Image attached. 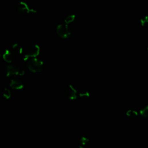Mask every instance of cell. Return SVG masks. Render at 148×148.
Returning a JSON list of instances; mask_svg holds the SVG:
<instances>
[{
	"label": "cell",
	"mask_w": 148,
	"mask_h": 148,
	"mask_svg": "<svg viewBox=\"0 0 148 148\" xmlns=\"http://www.w3.org/2000/svg\"><path fill=\"white\" fill-rule=\"evenodd\" d=\"M27 67L33 72H40L43 69V62L37 58H30L27 61Z\"/></svg>",
	"instance_id": "cell-1"
},
{
	"label": "cell",
	"mask_w": 148,
	"mask_h": 148,
	"mask_svg": "<svg viewBox=\"0 0 148 148\" xmlns=\"http://www.w3.org/2000/svg\"><path fill=\"white\" fill-rule=\"evenodd\" d=\"M6 75L11 77L14 76H23L24 75V71L20 67L15 65H8L5 69Z\"/></svg>",
	"instance_id": "cell-2"
},
{
	"label": "cell",
	"mask_w": 148,
	"mask_h": 148,
	"mask_svg": "<svg viewBox=\"0 0 148 148\" xmlns=\"http://www.w3.org/2000/svg\"><path fill=\"white\" fill-rule=\"evenodd\" d=\"M40 52V48L38 45H33L29 46L26 51V53L24 54L23 59L25 61H27L30 58H36Z\"/></svg>",
	"instance_id": "cell-3"
},
{
	"label": "cell",
	"mask_w": 148,
	"mask_h": 148,
	"mask_svg": "<svg viewBox=\"0 0 148 148\" xmlns=\"http://www.w3.org/2000/svg\"><path fill=\"white\" fill-rule=\"evenodd\" d=\"M56 33L60 38L63 39L68 38L71 35V31L69 27L65 24H61L57 26Z\"/></svg>",
	"instance_id": "cell-4"
},
{
	"label": "cell",
	"mask_w": 148,
	"mask_h": 148,
	"mask_svg": "<svg viewBox=\"0 0 148 148\" xmlns=\"http://www.w3.org/2000/svg\"><path fill=\"white\" fill-rule=\"evenodd\" d=\"M17 10L22 15H27L30 13H36V11L30 8L26 3L20 2L17 5Z\"/></svg>",
	"instance_id": "cell-5"
},
{
	"label": "cell",
	"mask_w": 148,
	"mask_h": 148,
	"mask_svg": "<svg viewBox=\"0 0 148 148\" xmlns=\"http://www.w3.org/2000/svg\"><path fill=\"white\" fill-rule=\"evenodd\" d=\"M65 96L71 100H75L77 97V91L72 85H68L64 90Z\"/></svg>",
	"instance_id": "cell-6"
},
{
	"label": "cell",
	"mask_w": 148,
	"mask_h": 148,
	"mask_svg": "<svg viewBox=\"0 0 148 148\" xmlns=\"http://www.w3.org/2000/svg\"><path fill=\"white\" fill-rule=\"evenodd\" d=\"M10 86L15 90H21L24 88L23 84L19 80L12 79L11 81Z\"/></svg>",
	"instance_id": "cell-7"
},
{
	"label": "cell",
	"mask_w": 148,
	"mask_h": 148,
	"mask_svg": "<svg viewBox=\"0 0 148 148\" xmlns=\"http://www.w3.org/2000/svg\"><path fill=\"white\" fill-rule=\"evenodd\" d=\"M3 57L4 61L8 63L12 62L15 59L14 53L8 50H5V52L3 54Z\"/></svg>",
	"instance_id": "cell-8"
},
{
	"label": "cell",
	"mask_w": 148,
	"mask_h": 148,
	"mask_svg": "<svg viewBox=\"0 0 148 148\" xmlns=\"http://www.w3.org/2000/svg\"><path fill=\"white\" fill-rule=\"evenodd\" d=\"M12 49L13 53H14L16 55H21L23 54V50L22 47L17 43L13 45Z\"/></svg>",
	"instance_id": "cell-9"
},
{
	"label": "cell",
	"mask_w": 148,
	"mask_h": 148,
	"mask_svg": "<svg viewBox=\"0 0 148 148\" xmlns=\"http://www.w3.org/2000/svg\"><path fill=\"white\" fill-rule=\"evenodd\" d=\"M89 142V138L87 136H83L81 138L79 142V148H85L86 146Z\"/></svg>",
	"instance_id": "cell-10"
},
{
	"label": "cell",
	"mask_w": 148,
	"mask_h": 148,
	"mask_svg": "<svg viewBox=\"0 0 148 148\" xmlns=\"http://www.w3.org/2000/svg\"><path fill=\"white\" fill-rule=\"evenodd\" d=\"M79 97L82 100H86L90 97V93L86 90H81L79 93Z\"/></svg>",
	"instance_id": "cell-11"
},
{
	"label": "cell",
	"mask_w": 148,
	"mask_h": 148,
	"mask_svg": "<svg viewBox=\"0 0 148 148\" xmlns=\"http://www.w3.org/2000/svg\"><path fill=\"white\" fill-rule=\"evenodd\" d=\"M126 115L130 117V118H135L138 116V112L135 111V110H132V109H130L128 111H127L126 112Z\"/></svg>",
	"instance_id": "cell-12"
},
{
	"label": "cell",
	"mask_w": 148,
	"mask_h": 148,
	"mask_svg": "<svg viewBox=\"0 0 148 148\" xmlns=\"http://www.w3.org/2000/svg\"><path fill=\"white\" fill-rule=\"evenodd\" d=\"M140 115L145 118L148 117V105L142 108L139 111Z\"/></svg>",
	"instance_id": "cell-13"
},
{
	"label": "cell",
	"mask_w": 148,
	"mask_h": 148,
	"mask_svg": "<svg viewBox=\"0 0 148 148\" xmlns=\"http://www.w3.org/2000/svg\"><path fill=\"white\" fill-rule=\"evenodd\" d=\"M75 19V15H71L66 17V18L64 20L65 24L68 25L69 23H72Z\"/></svg>",
	"instance_id": "cell-14"
},
{
	"label": "cell",
	"mask_w": 148,
	"mask_h": 148,
	"mask_svg": "<svg viewBox=\"0 0 148 148\" xmlns=\"http://www.w3.org/2000/svg\"><path fill=\"white\" fill-rule=\"evenodd\" d=\"M140 23L142 27L148 26V16H144L140 19Z\"/></svg>",
	"instance_id": "cell-15"
},
{
	"label": "cell",
	"mask_w": 148,
	"mask_h": 148,
	"mask_svg": "<svg viewBox=\"0 0 148 148\" xmlns=\"http://www.w3.org/2000/svg\"><path fill=\"white\" fill-rule=\"evenodd\" d=\"M3 96L4 97V98H5V99H10L11 97V90L8 89V88H5L4 90L3 93Z\"/></svg>",
	"instance_id": "cell-16"
},
{
	"label": "cell",
	"mask_w": 148,
	"mask_h": 148,
	"mask_svg": "<svg viewBox=\"0 0 148 148\" xmlns=\"http://www.w3.org/2000/svg\"><path fill=\"white\" fill-rule=\"evenodd\" d=\"M147 51H148V45H147Z\"/></svg>",
	"instance_id": "cell-17"
},
{
	"label": "cell",
	"mask_w": 148,
	"mask_h": 148,
	"mask_svg": "<svg viewBox=\"0 0 148 148\" xmlns=\"http://www.w3.org/2000/svg\"><path fill=\"white\" fill-rule=\"evenodd\" d=\"M0 57H1V54H0Z\"/></svg>",
	"instance_id": "cell-18"
}]
</instances>
